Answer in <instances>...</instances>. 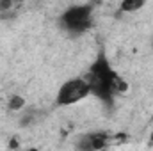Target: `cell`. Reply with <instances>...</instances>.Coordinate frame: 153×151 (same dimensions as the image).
<instances>
[{
  "label": "cell",
  "instance_id": "cell-1",
  "mask_svg": "<svg viewBox=\"0 0 153 151\" xmlns=\"http://www.w3.org/2000/svg\"><path fill=\"white\" fill-rule=\"evenodd\" d=\"M91 87L87 84V80L84 78H75V80H70L66 82L61 89H59V96H57V101L61 105H71L78 100L85 98L89 94Z\"/></svg>",
  "mask_w": 153,
  "mask_h": 151
},
{
  "label": "cell",
  "instance_id": "cell-2",
  "mask_svg": "<svg viewBox=\"0 0 153 151\" xmlns=\"http://www.w3.org/2000/svg\"><path fill=\"white\" fill-rule=\"evenodd\" d=\"M89 20H91V7H87V5L71 7L62 16L64 27L73 30V32H80V30L87 29L89 27Z\"/></svg>",
  "mask_w": 153,
  "mask_h": 151
},
{
  "label": "cell",
  "instance_id": "cell-3",
  "mask_svg": "<svg viewBox=\"0 0 153 151\" xmlns=\"http://www.w3.org/2000/svg\"><path fill=\"white\" fill-rule=\"evenodd\" d=\"M105 144H107V135L105 133H94V135H89L85 139V142H82L80 146L87 148V150H102Z\"/></svg>",
  "mask_w": 153,
  "mask_h": 151
},
{
  "label": "cell",
  "instance_id": "cell-4",
  "mask_svg": "<svg viewBox=\"0 0 153 151\" xmlns=\"http://www.w3.org/2000/svg\"><path fill=\"white\" fill-rule=\"evenodd\" d=\"M144 2H146V0H123V2H121V9H123L125 13H134V11L141 9V7L144 5Z\"/></svg>",
  "mask_w": 153,
  "mask_h": 151
},
{
  "label": "cell",
  "instance_id": "cell-5",
  "mask_svg": "<svg viewBox=\"0 0 153 151\" xmlns=\"http://www.w3.org/2000/svg\"><path fill=\"white\" fill-rule=\"evenodd\" d=\"M111 89H112V91H117V93H125V91L128 89V85H126L125 80H121L117 75H114L112 82H111Z\"/></svg>",
  "mask_w": 153,
  "mask_h": 151
},
{
  "label": "cell",
  "instance_id": "cell-6",
  "mask_svg": "<svg viewBox=\"0 0 153 151\" xmlns=\"http://www.w3.org/2000/svg\"><path fill=\"white\" fill-rule=\"evenodd\" d=\"M23 98H20V96H13L11 98V101H9V109L11 110H18V109H22L23 107Z\"/></svg>",
  "mask_w": 153,
  "mask_h": 151
}]
</instances>
